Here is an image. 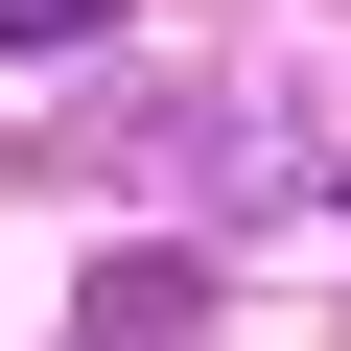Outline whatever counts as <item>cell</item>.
<instances>
[{
	"label": "cell",
	"instance_id": "1",
	"mask_svg": "<svg viewBox=\"0 0 351 351\" xmlns=\"http://www.w3.org/2000/svg\"><path fill=\"white\" fill-rule=\"evenodd\" d=\"M71 351H211V258H188V234H141V258H94Z\"/></svg>",
	"mask_w": 351,
	"mask_h": 351
},
{
	"label": "cell",
	"instance_id": "2",
	"mask_svg": "<svg viewBox=\"0 0 351 351\" xmlns=\"http://www.w3.org/2000/svg\"><path fill=\"white\" fill-rule=\"evenodd\" d=\"M94 24H117V0H0V47H94Z\"/></svg>",
	"mask_w": 351,
	"mask_h": 351
}]
</instances>
